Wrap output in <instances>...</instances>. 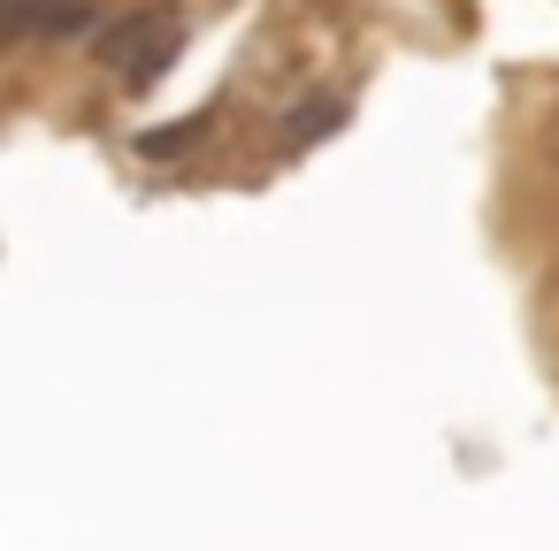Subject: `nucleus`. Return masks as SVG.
Wrapping results in <instances>:
<instances>
[{"label": "nucleus", "instance_id": "obj_1", "mask_svg": "<svg viewBox=\"0 0 559 551\" xmlns=\"http://www.w3.org/2000/svg\"><path fill=\"white\" fill-rule=\"evenodd\" d=\"M177 55H185V16L169 0H146V9H131L123 24L100 32V70H116L123 85H154Z\"/></svg>", "mask_w": 559, "mask_h": 551}, {"label": "nucleus", "instance_id": "obj_2", "mask_svg": "<svg viewBox=\"0 0 559 551\" xmlns=\"http://www.w3.org/2000/svg\"><path fill=\"white\" fill-rule=\"evenodd\" d=\"M85 0H9V32H78Z\"/></svg>", "mask_w": 559, "mask_h": 551}, {"label": "nucleus", "instance_id": "obj_3", "mask_svg": "<svg viewBox=\"0 0 559 551\" xmlns=\"http://www.w3.org/2000/svg\"><path fill=\"white\" fill-rule=\"evenodd\" d=\"M345 123V100H299L292 116H284V146H314V139H330Z\"/></svg>", "mask_w": 559, "mask_h": 551}, {"label": "nucleus", "instance_id": "obj_4", "mask_svg": "<svg viewBox=\"0 0 559 551\" xmlns=\"http://www.w3.org/2000/svg\"><path fill=\"white\" fill-rule=\"evenodd\" d=\"M200 139H207V116H185V123H169V131H139V154L169 161V154H192Z\"/></svg>", "mask_w": 559, "mask_h": 551}]
</instances>
